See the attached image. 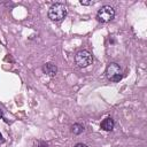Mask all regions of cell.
<instances>
[{"mask_svg":"<svg viewBox=\"0 0 147 147\" xmlns=\"http://www.w3.org/2000/svg\"><path fill=\"white\" fill-rule=\"evenodd\" d=\"M65 15H67V7L61 2L54 3L48 10V17L54 22L62 21L65 17Z\"/></svg>","mask_w":147,"mask_h":147,"instance_id":"obj_1","label":"cell"},{"mask_svg":"<svg viewBox=\"0 0 147 147\" xmlns=\"http://www.w3.org/2000/svg\"><path fill=\"white\" fill-rule=\"evenodd\" d=\"M75 61L79 68H86L90 64H92L93 57L88 51H79L75 56Z\"/></svg>","mask_w":147,"mask_h":147,"instance_id":"obj_2","label":"cell"},{"mask_svg":"<svg viewBox=\"0 0 147 147\" xmlns=\"http://www.w3.org/2000/svg\"><path fill=\"white\" fill-rule=\"evenodd\" d=\"M106 76L111 82H119L122 79V70L117 63H109L106 69Z\"/></svg>","mask_w":147,"mask_h":147,"instance_id":"obj_3","label":"cell"},{"mask_svg":"<svg viewBox=\"0 0 147 147\" xmlns=\"http://www.w3.org/2000/svg\"><path fill=\"white\" fill-rule=\"evenodd\" d=\"M115 16V10L111 6H103L101 7L99 10H98V14H96V18L102 22V23H107L109 21H111Z\"/></svg>","mask_w":147,"mask_h":147,"instance_id":"obj_4","label":"cell"},{"mask_svg":"<svg viewBox=\"0 0 147 147\" xmlns=\"http://www.w3.org/2000/svg\"><path fill=\"white\" fill-rule=\"evenodd\" d=\"M114 125H115V123H114V119L113 118H110V117H107V118H105L102 122H101V129L103 130V131H111L113 129H114Z\"/></svg>","mask_w":147,"mask_h":147,"instance_id":"obj_5","label":"cell"},{"mask_svg":"<svg viewBox=\"0 0 147 147\" xmlns=\"http://www.w3.org/2000/svg\"><path fill=\"white\" fill-rule=\"evenodd\" d=\"M42 71H44L46 75H48V76H54V75L56 74V71H57V68H56V65L53 64V63H46V64H44V67H42Z\"/></svg>","mask_w":147,"mask_h":147,"instance_id":"obj_6","label":"cell"},{"mask_svg":"<svg viewBox=\"0 0 147 147\" xmlns=\"http://www.w3.org/2000/svg\"><path fill=\"white\" fill-rule=\"evenodd\" d=\"M83 131H84L83 125H80V124H74V125H72V132H74L75 134H79V133H82Z\"/></svg>","mask_w":147,"mask_h":147,"instance_id":"obj_7","label":"cell"},{"mask_svg":"<svg viewBox=\"0 0 147 147\" xmlns=\"http://www.w3.org/2000/svg\"><path fill=\"white\" fill-rule=\"evenodd\" d=\"M80 3L82 5H92L93 1H84V0H80Z\"/></svg>","mask_w":147,"mask_h":147,"instance_id":"obj_8","label":"cell"},{"mask_svg":"<svg viewBox=\"0 0 147 147\" xmlns=\"http://www.w3.org/2000/svg\"><path fill=\"white\" fill-rule=\"evenodd\" d=\"M75 147H87L85 144H82V142H79V144H76L75 145Z\"/></svg>","mask_w":147,"mask_h":147,"instance_id":"obj_9","label":"cell"},{"mask_svg":"<svg viewBox=\"0 0 147 147\" xmlns=\"http://www.w3.org/2000/svg\"><path fill=\"white\" fill-rule=\"evenodd\" d=\"M0 140H2V134L0 133Z\"/></svg>","mask_w":147,"mask_h":147,"instance_id":"obj_10","label":"cell"}]
</instances>
